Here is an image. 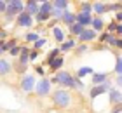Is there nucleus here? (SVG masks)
Returning <instances> with one entry per match:
<instances>
[{
  "mask_svg": "<svg viewBox=\"0 0 122 113\" xmlns=\"http://www.w3.org/2000/svg\"><path fill=\"white\" fill-rule=\"evenodd\" d=\"M71 101H73V98H71V92L66 89H56L52 92V103L56 108L59 110H65V108H70Z\"/></svg>",
  "mask_w": 122,
  "mask_h": 113,
  "instance_id": "obj_1",
  "label": "nucleus"
},
{
  "mask_svg": "<svg viewBox=\"0 0 122 113\" xmlns=\"http://www.w3.org/2000/svg\"><path fill=\"white\" fill-rule=\"evenodd\" d=\"M10 71H12V64H10L7 59L0 58V77H5V75H9Z\"/></svg>",
  "mask_w": 122,
  "mask_h": 113,
  "instance_id": "obj_18",
  "label": "nucleus"
},
{
  "mask_svg": "<svg viewBox=\"0 0 122 113\" xmlns=\"http://www.w3.org/2000/svg\"><path fill=\"white\" fill-rule=\"evenodd\" d=\"M35 77L33 75H23V78H21V82H19V89L23 90V92H33V89H35Z\"/></svg>",
  "mask_w": 122,
  "mask_h": 113,
  "instance_id": "obj_6",
  "label": "nucleus"
},
{
  "mask_svg": "<svg viewBox=\"0 0 122 113\" xmlns=\"http://www.w3.org/2000/svg\"><path fill=\"white\" fill-rule=\"evenodd\" d=\"M91 21H92V16L91 14H84V12H77L75 14V23L80 25L82 28H89L91 26Z\"/></svg>",
  "mask_w": 122,
  "mask_h": 113,
  "instance_id": "obj_11",
  "label": "nucleus"
},
{
  "mask_svg": "<svg viewBox=\"0 0 122 113\" xmlns=\"http://www.w3.org/2000/svg\"><path fill=\"white\" fill-rule=\"evenodd\" d=\"M79 12H84V14H91V2H80V10Z\"/></svg>",
  "mask_w": 122,
  "mask_h": 113,
  "instance_id": "obj_29",
  "label": "nucleus"
},
{
  "mask_svg": "<svg viewBox=\"0 0 122 113\" xmlns=\"http://www.w3.org/2000/svg\"><path fill=\"white\" fill-rule=\"evenodd\" d=\"M75 45H77L75 38H71V37H70V38H66V40L61 44L58 49H59V52H70V50H73V49H75Z\"/></svg>",
  "mask_w": 122,
  "mask_h": 113,
  "instance_id": "obj_15",
  "label": "nucleus"
},
{
  "mask_svg": "<svg viewBox=\"0 0 122 113\" xmlns=\"http://www.w3.org/2000/svg\"><path fill=\"white\" fill-rule=\"evenodd\" d=\"M49 19H51V14H44V12H37L35 16H33V21L38 23V25H44V23H47Z\"/></svg>",
  "mask_w": 122,
  "mask_h": 113,
  "instance_id": "obj_24",
  "label": "nucleus"
},
{
  "mask_svg": "<svg viewBox=\"0 0 122 113\" xmlns=\"http://www.w3.org/2000/svg\"><path fill=\"white\" fill-rule=\"evenodd\" d=\"M110 89H112V80L108 78V80L105 82V84H101V85H94V87L89 90V96H91V99H96V98H99V96L107 94Z\"/></svg>",
  "mask_w": 122,
  "mask_h": 113,
  "instance_id": "obj_5",
  "label": "nucleus"
},
{
  "mask_svg": "<svg viewBox=\"0 0 122 113\" xmlns=\"http://www.w3.org/2000/svg\"><path fill=\"white\" fill-rule=\"evenodd\" d=\"M61 21H63L66 26H71V25L75 23V12H71V10H65V12H63V18H61Z\"/></svg>",
  "mask_w": 122,
  "mask_h": 113,
  "instance_id": "obj_21",
  "label": "nucleus"
},
{
  "mask_svg": "<svg viewBox=\"0 0 122 113\" xmlns=\"http://www.w3.org/2000/svg\"><path fill=\"white\" fill-rule=\"evenodd\" d=\"M47 66L51 68L52 71H61V68L65 66V58H63V56H58V58H56V59H52Z\"/></svg>",
  "mask_w": 122,
  "mask_h": 113,
  "instance_id": "obj_17",
  "label": "nucleus"
},
{
  "mask_svg": "<svg viewBox=\"0 0 122 113\" xmlns=\"http://www.w3.org/2000/svg\"><path fill=\"white\" fill-rule=\"evenodd\" d=\"M108 10H113V12H122V2H113V4L107 5V12H108Z\"/></svg>",
  "mask_w": 122,
  "mask_h": 113,
  "instance_id": "obj_27",
  "label": "nucleus"
},
{
  "mask_svg": "<svg viewBox=\"0 0 122 113\" xmlns=\"http://www.w3.org/2000/svg\"><path fill=\"white\" fill-rule=\"evenodd\" d=\"M51 18H52L54 21H61V18H63V10L52 9V10H51Z\"/></svg>",
  "mask_w": 122,
  "mask_h": 113,
  "instance_id": "obj_33",
  "label": "nucleus"
},
{
  "mask_svg": "<svg viewBox=\"0 0 122 113\" xmlns=\"http://www.w3.org/2000/svg\"><path fill=\"white\" fill-rule=\"evenodd\" d=\"M52 10V4L49 0H44V2H38V12H44V14H51Z\"/></svg>",
  "mask_w": 122,
  "mask_h": 113,
  "instance_id": "obj_23",
  "label": "nucleus"
},
{
  "mask_svg": "<svg viewBox=\"0 0 122 113\" xmlns=\"http://www.w3.org/2000/svg\"><path fill=\"white\" fill-rule=\"evenodd\" d=\"M46 44H47V40H46V38H38V40H37L35 44H33V50H37V52H38V50H40V49H42Z\"/></svg>",
  "mask_w": 122,
  "mask_h": 113,
  "instance_id": "obj_32",
  "label": "nucleus"
},
{
  "mask_svg": "<svg viewBox=\"0 0 122 113\" xmlns=\"http://www.w3.org/2000/svg\"><path fill=\"white\" fill-rule=\"evenodd\" d=\"M9 54L12 56V58H19V45H16V47H12L9 50Z\"/></svg>",
  "mask_w": 122,
  "mask_h": 113,
  "instance_id": "obj_37",
  "label": "nucleus"
},
{
  "mask_svg": "<svg viewBox=\"0 0 122 113\" xmlns=\"http://www.w3.org/2000/svg\"><path fill=\"white\" fill-rule=\"evenodd\" d=\"M25 12V2L23 0H7V9H5V19L10 21L12 18H18V14Z\"/></svg>",
  "mask_w": 122,
  "mask_h": 113,
  "instance_id": "obj_3",
  "label": "nucleus"
},
{
  "mask_svg": "<svg viewBox=\"0 0 122 113\" xmlns=\"http://www.w3.org/2000/svg\"><path fill=\"white\" fill-rule=\"evenodd\" d=\"M75 50H77V54H84V52L89 50V45H87V44H80V45L75 47Z\"/></svg>",
  "mask_w": 122,
  "mask_h": 113,
  "instance_id": "obj_34",
  "label": "nucleus"
},
{
  "mask_svg": "<svg viewBox=\"0 0 122 113\" xmlns=\"http://www.w3.org/2000/svg\"><path fill=\"white\" fill-rule=\"evenodd\" d=\"M91 78H92L94 85H101V84H105L108 80V73H105V71H94L91 75Z\"/></svg>",
  "mask_w": 122,
  "mask_h": 113,
  "instance_id": "obj_13",
  "label": "nucleus"
},
{
  "mask_svg": "<svg viewBox=\"0 0 122 113\" xmlns=\"http://www.w3.org/2000/svg\"><path fill=\"white\" fill-rule=\"evenodd\" d=\"M91 10L96 12V16H101V14L107 12V4L105 2H94V4H91Z\"/></svg>",
  "mask_w": 122,
  "mask_h": 113,
  "instance_id": "obj_19",
  "label": "nucleus"
},
{
  "mask_svg": "<svg viewBox=\"0 0 122 113\" xmlns=\"http://www.w3.org/2000/svg\"><path fill=\"white\" fill-rule=\"evenodd\" d=\"M52 4V9H58V10H68V5H70V2L68 0H54V2H51Z\"/></svg>",
  "mask_w": 122,
  "mask_h": 113,
  "instance_id": "obj_22",
  "label": "nucleus"
},
{
  "mask_svg": "<svg viewBox=\"0 0 122 113\" xmlns=\"http://www.w3.org/2000/svg\"><path fill=\"white\" fill-rule=\"evenodd\" d=\"M49 82L54 85H61L63 89H75V77L68 71H56V75L49 78Z\"/></svg>",
  "mask_w": 122,
  "mask_h": 113,
  "instance_id": "obj_2",
  "label": "nucleus"
},
{
  "mask_svg": "<svg viewBox=\"0 0 122 113\" xmlns=\"http://www.w3.org/2000/svg\"><path fill=\"white\" fill-rule=\"evenodd\" d=\"M38 38H40V35H38L37 31H30V33H26L25 35V40H26V44H35Z\"/></svg>",
  "mask_w": 122,
  "mask_h": 113,
  "instance_id": "obj_26",
  "label": "nucleus"
},
{
  "mask_svg": "<svg viewBox=\"0 0 122 113\" xmlns=\"http://www.w3.org/2000/svg\"><path fill=\"white\" fill-rule=\"evenodd\" d=\"M5 35H7V31H5V30H0V40H2Z\"/></svg>",
  "mask_w": 122,
  "mask_h": 113,
  "instance_id": "obj_43",
  "label": "nucleus"
},
{
  "mask_svg": "<svg viewBox=\"0 0 122 113\" xmlns=\"http://www.w3.org/2000/svg\"><path fill=\"white\" fill-rule=\"evenodd\" d=\"M108 104L110 106H117V104H120V101H122V94H120V89H117V87H112L108 90Z\"/></svg>",
  "mask_w": 122,
  "mask_h": 113,
  "instance_id": "obj_8",
  "label": "nucleus"
},
{
  "mask_svg": "<svg viewBox=\"0 0 122 113\" xmlns=\"http://www.w3.org/2000/svg\"><path fill=\"white\" fill-rule=\"evenodd\" d=\"M25 12L30 14V16H35L38 12V2H35V0H28V2H25Z\"/></svg>",
  "mask_w": 122,
  "mask_h": 113,
  "instance_id": "obj_16",
  "label": "nucleus"
},
{
  "mask_svg": "<svg viewBox=\"0 0 122 113\" xmlns=\"http://www.w3.org/2000/svg\"><path fill=\"white\" fill-rule=\"evenodd\" d=\"M99 40L105 42V44H108L110 47H115V49H122V38H117L115 35H110V33H103L101 37H99Z\"/></svg>",
  "mask_w": 122,
  "mask_h": 113,
  "instance_id": "obj_7",
  "label": "nucleus"
},
{
  "mask_svg": "<svg viewBox=\"0 0 122 113\" xmlns=\"http://www.w3.org/2000/svg\"><path fill=\"white\" fill-rule=\"evenodd\" d=\"M35 73L40 75V78H44V75H46V68H44L42 64H35Z\"/></svg>",
  "mask_w": 122,
  "mask_h": 113,
  "instance_id": "obj_35",
  "label": "nucleus"
},
{
  "mask_svg": "<svg viewBox=\"0 0 122 113\" xmlns=\"http://www.w3.org/2000/svg\"><path fill=\"white\" fill-rule=\"evenodd\" d=\"M16 70H18V71L21 73V75H26V73H25V71H26V66H23V64H18V66H16Z\"/></svg>",
  "mask_w": 122,
  "mask_h": 113,
  "instance_id": "obj_40",
  "label": "nucleus"
},
{
  "mask_svg": "<svg viewBox=\"0 0 122 113\" xmlns=\"http://www.w3.org/2000/svg\"><path fill=\"white\" fill-rule=\"evenodd\" d=\"M120 75H115V85H117V89H120Z\"/></svg>",
  "mask_w": 122,
  "mask_h": 113,
  "instance_id": "obj_41",
  "label": "nucleus"
},
{
  "mask_svg": "<svg viewBox=\"0 0 122 113\" xmlns=\"http://www.w3.org/2000/svg\"><path fill=\"white\" fill-rule=\"evenodd\" d=\"M59 54H61V52H59V49H58V47H56V49H52V50H51V52H49V54H47V59H46V64H49V63H51V61H52V59H56V58H58V56H59Z\"/></svg>",
  "mask_w": 122,
  "mask_h": 113,
  "instance_id": "obj_28",
  "label": "nucleus"
},
{
  "mask_svg": "<svg viewBox=\"0 0 122 113\" xmlns=\"http://www.w3.org/2000/svg\"><path fill=\"white\" fill-rule=\"evenodd\" d=\"M94 73V70L91 66H82V68H79V70H77V73H75V78H79V80H82V78H84L86 75H92Z\"/></svg>",
  "mask_w": 122,
  "mask_h": 113,
  "instance_id": "obj_20",
  "label": "nucleus"
},
{
  "mask_svg": "<svg viewBox=\"0 0 122 113\" xmlns=\"http://www.w3.org/2000/svg\"><path fill=\"white\" fill-rule=\"evenodd\" d=\"M33 92H35L38 98H46L52 92V84L49 82V78H40L37 84H35V89H33Z\"/></svg>",
  "mask_w": 122,
  "mask_h": 113,
  "instance_id": "obj_4",
  "label": "nucleus"
},
{
  "mask_svg": "<svg viewBox=\"0 0 122 113\" xmlns=\"http://www.w3.org/2000/svg\"><path fill=\"white\" fill-rule=\"evenodd\" d=\"M96 38H98V33L92 31L91 28H84V30H82V33L79 35L80 44H89V42H92V40H96Z\"/></svg>",
  "mask_w": 122,
  "mask_h": 113,
  "instance_id": "obj_10",
  "label": "nucleus"
},
{
  "mask_svg": "<svg viewBox=\"0 0 122 113\" xmlns=\"http://www.w3.org/2000/svg\"><path fill=\"white\" fill-rule=\"evenodd\" d=\"M120 73H122V58L119 54L117 59H115V75H120Z\"/></svg>",
  "mask_w": 122,
  "mask_h": 113,
  "instance_id": "obj_31",
  "label": "nucleus"
},
{
  "mask_svg": "<svg viewBox=\"0 0 122 113\" xmlns=\"http://www.w3.org/2000/svg\"><path fill=\"white\" fill-rule=\"evenodd\" d=\"M75 89L77 90H84L86 89V84L82 82V80H79V78H75Z\"/></svg>",
  "mask_w": 122,
  "mask_h": 113,
  "instance_id": "obj_36",
  "label": "nucleus"
},
{
  "mask_svg": "<svg viewBox=\"0 0 122 113\" xmlns=\"http://www.w3.org/2000/svg\"><path fill=\"white\" fill-rule=\"evenodd\" d=\"M51 33H52V37H54V40H56L58 44H63L66 40V31H65V28H61L58 25H54L51 28Z\"/></svg>",
  "mask_w": 122,
  "mask_h": 113,
  "instance_id": "obj_12",
  "label": "nucleus"
},
{
  "mask_svg": "<svg viewBox=\"0 0 122 113\" xmlns=\"http://www.w3.org/2000/svg\"><path fill=\"white\" fill-rule=\"evenodd\" d=\"M89 28H91L92 31H96V33L103 31V30H105V21H103V18H101V16H96V18H92Z\"/></svg>",
  "mask_w": 122,
  "mask_h": 113,
  "instance_id": "obj_14",
  "label": "nucleus"
},
{
  "mask_svg": "<svg viewBox=\"0 0 122 113\" xmlns=\"http://www.w3.org/2000/svg\"><path fill=\"white\" fill-rule=\"evenodd\" d=\"M16 45H18V42H16L14 38H12V40H7V42H4V45H2V49L5 50V52H7V50H10L12 47H16Z\"/></svg>",
  "mask_w": 122,
  "mask_h": 113,
  "instance_id": "obj_30",
  "label": "nucleus"
},
{
  "mask_svg": "<svg viewBox=\"0 0 122 113\" xmlns=\"http://www.w3.org/2000/svg\"><path fill=\"white\" fill-rule=\"evenodd\" d=\"M37 59H38V52H37V50H30L28 61H37Z\"/></svg>",
  "mask_w": 122,
  "mask_h": 113,
  "instance_id": "obj_38",
  "label": "nucleus"
},
{
  "mask_svg": "<svg viewBox=\"0 0 122 113\" xmlns=\"http://www.w3.org/2000/svg\"><path fill=\"white\" fill-rule=\"evenodd\" d=\"M5 9H7V0H0V14H5Z\"/></svg>",
  "mask_w": 122,
  "mask_h": 113,
  "instance_id": "obj_39",
  "label": "nucleus"
},
{
  "mask_svg": "<svg viewBox=\"0 0 122 113\" xmlns=\"http://www.w3.org/2000/svg\"><path fill=\"white\" fill-rule=\"evenodd\" d=\"M110 113H120V104L113 106V108H112V111H110Z\"/></svg>",
  "mask_w": 122,
  "mask_h": 113,
  "instance_id": "obj_42",
  "label": "nucleus"
},
{
  "mask_svg": "<svg viewBox=\"0 0 122 113\" xmlns=\"http://www.w3.org/2000/svg\"><path fill=\"white\" fill-rule=\"evenodd\" d=\"M82 30H84V28H82L80 25H77V23H73L71 26H68V33L70 35H75V37H79L82 33Z\"/></svg>",
  "mask_w": 122,
  "mask_h": 113,
  "instance_id": "obj_25",
  "label": "nucleus"
},
{
  "mask_svg": "<svg viewBox=\"0 0 122 113\" xmlns=\"http://www.w3.org/2000/svg\"><path fill=\"white\" fill-rule=\"evenodd\" d=\"M4 52H5V50H4L2 47H0V58H2V54H4Z\"/></svg>",
  "mask_w": 122,
  "mask_h": 113,
  "instance_id": "obj_44",
  "label": "nucleus"
},
{
  "mask_svg": "<svg viewBox=\"0 0 122 113\" xmlns=\"http://www.w3.org/2000/svg\"><path fill=\"white\" fill-rule=\"evenodd\" d=\"M16 23H18V26H21V28H31L35 21H33V16L26 14V12H21V14H18V18H16Z\"/></svg>",
  "mask_w": 122,
  "mask_h": 113,
  "instance_id": "obj_9",
  "label": "nucleus"
}]
</instances>
